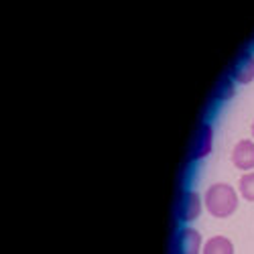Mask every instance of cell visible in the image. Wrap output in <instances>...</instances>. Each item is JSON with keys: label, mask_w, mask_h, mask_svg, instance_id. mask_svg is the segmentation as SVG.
<instances>
[{"label": "cell", "mask_w": 254, "mask_h": 254, "mask_svg": "<svg viewBox=\"0 0 254 254\" xmlns=\"http://www.w3.org/2000/svg\"><path fill=\"white\" fill-rule=\"evenodd\" d=\"M205 207L214 218H228L238 207V193L228 183H214L205 191Z\"/></svg>", "instance_id": "6da1fadb"}, {"label": "cell", "mask_w": 254, "mask_h": 254, "mask_svg": "<svg viewBox=\"0 0 254 254\" xmlns=\"http://www.w3.org/2000/svg\"><path fill=\"white\" fill-rule=\"evenodd\" d=\"M201 234L193 228H183L175 240V254H199Z\"/></svg>", "instance_id": "7a4b0ae2"}, {"label": "cell", "mask_w": 254, "mask_h": 254, "mask_svg": "<svg viewBox=\"0 0 254 254\" xmlns=\"http://www.w3.org/2000/svg\"><path fill=\"white\" fill-rule=\"evenodd\" d=\"M232 163L240 171H252L254 169V140H240L232 151Z\"/></svg>", "instance_id": "3957f363"}, {"label": "cell", "mask_w": 254, "mask_h": 254, "mask_svg": "<svg viewBox=\"0 0 254 254\" xmlns=\"http://www.w3.org/2000/svg\"><path fill=\"white\" fill-rule=\"evenodd\" d=\"M201 214V199L195 191H189L183 195L181 199V207H179V218L183 222H193L197 220Z\"/></svg>", "instance_id": "277c9868"}, {"label": "cell", "mask_w": 254, "mask_h": 254, "mask_svg": "<svg viewBox=\"0 0 254 254\" xmlns=\"http://www.w3.org/2000/svg\"><path fill=\"white\" fill-rule=\"evenodd\" d=\"M234 79L238 83H250L254 79V57L244 55L234 67Z\"/></svg>", "instance_id": "5b68a950"}, {"label": "cell", "mask_w": 254, "mask_h": 254, "mask_svg": "<svg viewBox=\"0 0 254 254\" xmlns=\"http://www.w3.org/2000/svg\"><path fill=\"white\" fill-rule=\"evenodd\" d=\"M203 254H234V244L226 236H214L203 244Z\"/></svg>", "instance_id": "8992f818"}, {"label": "cell", "mask_w": 254, "mask_h": 254, "mask_svg": "<svg viewBox=\"0 0 254 254\" xmlns=\"http://www.w3.org/2000/svg\"><path fill=\"white\" fill-rule=\"evenodd\" d=\"M211 140H214L211 128H209V126H203V128L199 130L197 142H195V159H201V157H205L211 151Z\"/></svg>", "instance_id": "52a82bcc"}, {"label": "cell", "mask_w": 254, "mask_h": 254, "mask_svg": "<svg viewBox=\"0 0 254 254\" xmlns=\"http://www.w3.org/2000/svg\"><path fill=\"white\" fill-rule=\"evenodd\" d=\"M240 195L248 201H254V173H246L240 179Z\"/></svg>", "instance_id": "ba28073f"}, {"label": "cell", "mask_w": 254, "mask_h": 254, "mask_svg": "<svg viewBox=\"0 0 254 254\" xmlns=\"http://www.w3.org/2000/svg\"><path fill=\"white\" fill-rule=\"evenodd\" d=\"M252 134H254V124H252Z\"/></svg>", "instance_id": "9c48e42d"}]
</instances>
